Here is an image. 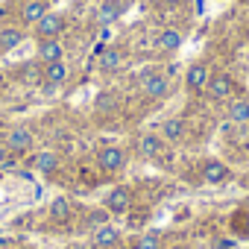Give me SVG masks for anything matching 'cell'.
I'll list each match as a JSON object with an SVG mask.
<instances>
[{
    "label": "cell",
    "mask_w": 249,
    "mask_h": 249,
    "mask_svg": "<svg viewBox=\"0 0 249 249\" xmlns=\"http://www.w3.org/2000/svg\"><path fill=\"white\" fill-rule=\"evenodd\" d=\"M141 94L147 100H164L170 94V76L161 71H144L141 73Z\"/></svg>",
    "instance_id": "6da1fadb"
},
{
    "label": "cell",
    "mask_w": 249,
    "mask_h": 249,
    "mask_svg": "<svg viewBox=\"0 0 249 249\" xmlns=\"http://www.w3.org/2000/svg\"><path fill=\"white\" fill-rule=\"evenodd\" d=\"M123 164H126V150L120 144H103L97 150V167L103 173H117L123 170Z\"/></svg>",
    "instance_id": "7a4b0ae2"
},
{
    "label": "cell",
    "mask_w": 249,
    "mask_h": 249,
    "mask_svg": "<svg viewBox=\"0 0 249 249\" xmlns=\"http://www.w3.org/2000/svg\"><path fill=\"white\" fill-rule=\"evenodd\" d=\"M208 82H211V68H208V62H194V65H188V71H185V88H188L191 94H202V91L208 88Z\"/></svg>",
    "instance_id": "3957f363"
},
{
    "label": "cell",
    "mask_w": 249,
    "mask_h": 249,
    "mask_svg": "<svg viewBox=\"0 0 249 249\" xmlns=\"http://www.w3.org/2000/svg\"><path fill=\"white\" fill-rule=\"evenodd\" d=\"M3 141H6V147H9L12 156H24V153H30V150L36 147V135H33V129H27V126H12Z\"/></svg>",
    "instance_id": "277c9868"
},
{
    "label": "cell",
    "mask_w": 249,
    "mask_h": 249,
    "mask_svg": "<svg viewBox=\"0 0 249 249\" xmlns=\"http://www.w3.org/2000/svg\"><path fill=\"white\" fill-rule=\"evenodd\" d=\"M234 76H229V73H211V82H208V88H205V94L214 100V103H226V100H231L234 97Z\"/></svg>",
    "instance_id": "5b68a950"
},
{
    "label": "cell",
    "mask_w": 249,
    "mask_h": 249,
    "mask_svg": "<svg viewBox=\"0 0 249 249\" xmlns=\"http://www.w3.org/2000/svg\"><path fill=\"white\" fill-rule=\"evenodd\" d=\"M65 15L62 12H47L36 27H33V33H36V38L41 41V38H59L62 36V30H65Z\"/></svg>",
    "instance_id": "8992f818"
},
{
    "label": "cell",
    "mask_w": 249,
    "mask_h": 249,
    "mask_svg": "<svg viewBox=\"0 0 249 249\" xmlns=\"http://www.w3.org/2000/svg\"><path fill=\"white\" fill-rule=\"evenodd\" d=\"M199 176H202L205 185H223V182L231 176V170H229V164L220 161V159H202V164H199Z\"/></svg>",
    "instance_id": "52a82bcc"
},
{
    "label": "cell",
    "mask_w": 249,
    "mask_h": 249,
    "mask_svg": "<svg viewBox=\"0 0 249 249\" xmlns=\"http://www.w3.org/2000/svg\"><path fill=\"white\" fill-rule=\"evenodd\" d=\"M129 205H132V191H129L126 185L111 188V191L106 194V202H103V208H106L108 214H126Z\"/></svg>",
    "instance_id": "ba28073f"
},
{
    "label": "cell",
    "mask_w": 249,
    "mask_h": 249,
    "mask_svg": "<svg viewBox=\"0 0 249 249\" xmlns=\"http://www.w3.org/2000/svg\"><path fill=\"white\" fill-rule=\"evenodd\" d=\"M65 56V44L59 38H41L36 44V62L41 65H50V62H59Z\"/></svg>",
    "instance_id": "9c48e42d"
},
{
    "label": "cell",
    "mask_w": 249,
    "mask_h": 249,
    "mask_svg": "<svg viewBox=\"0 0 249 249\" xmlns=\"http://www.w3.org/2000/svg\"><path fill=\"white\" fill-rule=\"evenodd\" d=\"M164 144H167V141H164L159 132H141L135 147H138V156H141V159H156V156L164 153Z\"/></svg>",
    "instance_id": "30bf717a"
},
{
    "label": "cell",
    "mask_w": 249,
    "mask_h": 249,
    "mask_svg": "<svg viewBox=\"0 0 249 249\" xmlns=\"http://www.w3.org/2000/svg\"><path fill=\"white\" fill-rule=\"evenodd\" d=\"M120 240H123V234H120V229L111 226V223H106V226H100L97 231H91V246H94V249H114Z\"/></svg>",
    "instance_id": "8fae6325"
},
{
    "label": "cell",
    "mask_w": 249,
    "mask_h": 249,
    "mask_svg": "<svg viewBox=\"0 0 249 249\" xmlns=\"http://www.w3.org/2000/svg\"><path fill=\"white\" fill-rule=\"evenodd\" d=\"M156 50L159 53H176L182 44H185V33L182 30H176V27H167V30H161L159 36H156Z\"/></svg>",
    "instance_id": "7c38bea8"
},
{
    "label": "cell",
    "mask_w": 249,
    "mask_h": 249,
    "mask_svg": "<svg viewBox=\"0 0 249 249\" xmlns=\"http://www.w3.org/2000/svg\"><path fill=\"white\" fill-rule=\"evenodd\" d=\"M123 12H126V0H103V3L97 6V24H100V27H108V24H114Z\"/></svg>",
    "instance_id": "4fadbf2b"
},
{
    "label": "cell",
    "mask_w": 249,
    "mask_h": 249,
    "mask_svg": "<svg viewBox=\"0 0 249 249\" xmlns=\"http://www.w3.org/2000/svg\"><path fill=\"white\" fill-rule=\"evenodd\" d=\"M62 167V159L53 150H41L38 156H33V170H38L41 176H53Z\"/></svg>",
    "instance_id": "5bb4252c"
},
{
    "label": "cell",
    "mask_w": 249,
    "mask_h": 249,
    "mask_svg": "<svg viewBox=\"0 0 249 249\" xmlns=\"http://www.w3.org/2000/svg\"><path fill=\"white\" fill-rule=\"evenodd\" d=\"M159 135H161L167 144H179V141L185 138V120H182V117H167V120H161Z\"/></svg>",
    "instance_id": "9a60e30c"
},
{
    "label": "cell",
    "mask_w": 249,
    "mask_h": 249,
    "mask_svg": "<svg viewBox=\"0 0 249 249\" xmlns=\"http://www.w3.org/2000/svg\"><path fill=\"white\" fill-rule=\"evenodd\" d=\"M47 12H50L47 0H27V3L21 6V21H24V24H30V27H36Z\"/></svg>",
    "instance_id": "2e32d148"
},
{
    "label": "cell",
    "mask_w": 249,
    "mask_h": 249,
    "mask_svg": "<svg viewBox=\"0 0 249 249\" xmlns=\"http://www.w3.org/2000/svg\"><path fill=\"white\" fill-rule=\"evenodd\" d=\"M71 217H73V199L65 196V194H59V196L50 202V220H53V223H68Z\"/></svg>",
    "instance_id": "e0dca14e"
},
{
    "label": "cell",
    "mask_w": 249,
    "mask_h": 249,
    "mask_svg": "<svg viewBox=\"0 0 249 249\" xmlns=\"http://www.w3.org/2000/svg\"><path fill=\"white\" fill-rule=\"evenodd\" d=\"M65 79H68V65H65V59L44 65V85H47V88H59V85H65Z\"/></svg>",
    "instance_id": "ac0fdd59"
},
{
    "label": "cell",
    "mask_w": 249,
    "mask_h": 249,
    "mask_svg": "<svg viewBox=\"0 0 249 249\" xmlns=\"http://www.w3.org/2000/svg\"><path fill=\"white\" fill-rule=\"evenodd\" d=\"M229 123H249V100L246 97H231L226 108Z\"/></svg>",
    "instance_id": "d6986e66"
},
{
    "label": "cell",
    "mask_w": 249,
    "mask_h": 249,
    "mask_svg": "<svg viewBox=\"0 0 249 249\" xmlns=\"http://www.w3.org/2000/svg\"><path fill=\"white\" fill-rule=\"evenodd\" d=\"M21 41H24V30H18V27H3L0 30V53L15 50Z\"/></svg>",
    "instance_id": "ffe728a7"
},
{
    "label": "cell",
    "mask_w": 249,
    "mask_h": 249,
    "mask_svg": "<svg viewBox=\"0 0 249 249\" xmlns=\"http://www.w3.org/2000/svg\"><path fill=\"white\" fill-rule=\"evenodd\" d=\"M108 223V211L106 208H91L88 214H85V220H82V231H97L100 226H106Z\"/></svg>",
    "instance_id": "44dd1931"
},
{
    "label": "cell",
    "mask_w": 249,
    "mask_h": 249,
    "mask_svg": "<svg viewBox=\"0 0 249 249\" xmlns=\"http://www.w3.org/2000/svg\"><path fill=\"white\" fill-rule=\"evenodd\" d=\"M120 65H123V50L120 47H106L100 53V68L103 71H117Z\"/></svg>",
    "instance_id": "7402d4cb"
},
{
    "label": "cell",
    "mask_w": 249,
    "mask_h": 249,
    "mask_svg": "<svg viewBox=\"0 0 249 249\" xmlns=\"http://www.w3.org/2000/svg\"><path fill=\"white\" fill-rule=\"evenodd\" d=\"M135 249H161V234L159 231H144L135 240Z\"/></svg>",
    "instance_id": "603a6c76"
},
{
    "label": "cell",
    "mask_w": 249,
    "mask_h": 249,
    "mask_svg": "<svg viewBox=\"0 0 249 249\" xmlns=\"http://www.w3.org/2000/svg\"><path fill=\"white\" fill-rule=\"evenodd\" d=\"M97 108H114V94H100Z\"/></svg>",
    "instance_id": "cb8c5ba5"
},
{
    "label": "cell",
    "mask_w": 249,
    "mask_h": 249,
    "mask_svg": "<svg viewBox=\"0 0 249 249\" xmlns=\"http://www.w3.org/2000/svg\"><path fill=\"white\" fill-rule=\"evenodd\" d=\"M9 156H12V153H9L6 141H0V164H6V161H9Z\"/></svg>",
    "instance_id": "d4e9b609"
},
{
    "label": "cell",
    "mask_w": 249,
    "mask_h": 249,
    "mask_svg": "<svg viewBox=\"0 0 249 249\" xmlns=\"http://www.w3.org/2000/svg\"><path fill=\"white\" fill-rule=\"evenodd\" d=\"M164 3H179V0H164Z\"/></svg>",
    "instance_id": "484cf974"
},
{
    "label": "cell",
    "mask_w": 249,
    "mask_h": 249,
    "mask_svg": "<svg viewBox=\"0 0 249 249\" xmlns=\"http://www.w3.org/2000/svg\"><path fill=\"white\" fill-rule=\"evenodd\" d=\"M246 62H249V50H246Z\"/></svg>",
    "instance_id": "4316f807"
},
{
    "label": "cell",
    "mask_w": 249,
    "mask_h": 249,
    "mask_svg": "<svg viewBox=\"0 0 249 249\" xmlns=\"http://www.w3.org/2000/svg\"><path fill=\"white\" fill-rule=\"evenodd\" d=\"M246 234H249V223H246Z\"/></svg>",
    "instance_id": "83f0119b"
},
{
    "label": "cell",
    "mask_w": 249,
    "mask_h": 249,
    "mask_svg": "<svg viewBox=\"0 0 249 249\" xmlns=\"http://www.w3.org/2000/svg\"><path fill=\"white\" fill-rule=\"evenodd\" d=\"M0 249H6V246H0Z\"/></svg>",
    "instance_id": "f1b7e54d"
},
{
    "label": "cell",
    "mask_w": 249,
    "mask_h": 249,
    "mask_svg": "<svg viewBox=\"0 0 249 249\" xmlns=\"http://www.w3.org/2000/svg\"><path fill=\"white\" fill-rule=\"evenodd\" d=\"M246 36H249V30H246Z\"/></svg>",
    "instance_id": "f546056e"
}]
</instances>
